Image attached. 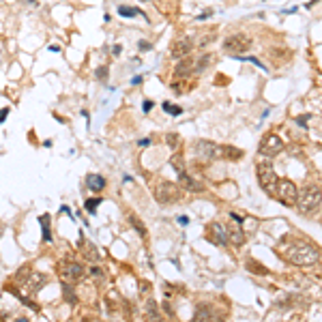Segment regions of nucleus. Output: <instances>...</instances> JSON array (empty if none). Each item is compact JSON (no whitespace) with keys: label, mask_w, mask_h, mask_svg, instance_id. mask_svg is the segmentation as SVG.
<instances>
[{"label":"nucleus","mask_w":322,"mask_h":322,"mask_svg":"<svg viewBox=\"0 0 322 322\" xmlns=\"http://www.w3.org/2000/svg\"><path fill=\"white\" fill-rule=\"evenodd\" d=\"M279 252L292 264H299V267H310V264H316L320 252L316 245L307 243L303 239H286L282 245H279Z\"/></svg>","instance_id":"nucleus-1"},{"label":"nucleus","mask_w":322,"mask_h":322,"mask_svg":"<svg viewBox=\"0 0 322 322\" xmlns=\"http://www.w3.org/2000/svg\"><path fill=\"white\" fill-rule=\"evenodd\" d=\"M322 202V191L316 187V185H307V187H303L299 191L297 196V206L301 213H312L316 211L318 206Z\"/></svg>","instance_id":"nucleus-2"},{"label":"nucleus","mask_w":322,"mask_h":322,"mask_svg":"<svg viewBox=\"0 0 322 322\" xmlns=\"http://www.w3.org/2000/svg\"><path fill=\"white\" fill-rule=\"evenodd\" d=\"M153 196H155L157 202H161V204H174L183 198V191L176 187V183L159 181L153 187Z\"/></svg>","instance_id":"nucleus-3"},{"label":"nucleus","mask_w":322,"mask_h":322,"mask_svg":"<svg viewBox=\"0 0 322 322\" xmlns=\"http://www.w3.org/2000/svg\"><path fill=\"white\" fill-rule=\"evenodd\" d=\"M256 172H258V183H260V187L267 191L269 196H275V187H277L275 168L271 166L269 161H258Z\"/></svg>","instance_id":"nucleus-4"},{"label":"nucleus","mask_w":322,"mask_h":322,"mask_svg":"<svg viewBox=\"0 0 322 322\" xmlns=\"http://www.w3.org/2000/svg\"><path fill=\"white\" fill-rule=\"evenodd\" d=\"M249 47H252V37L245 32H236L224 39V49L232 56H243L245 52H249Z\"/></svg>","instance_id":"nucleus-5"},{"label":"nucleus","mask_w":322,"mask_h":322,"mask_svg":"<svg viewBox=\"0 0 322 322\" xmlns=\"http://www.w3.org/2000/svg\"><path fill=\"white\" fill-rule=\"evenodd\" d=\"M45 275L43 273H39V271H30V267H24L19 271V275H17V282L21 284V286H26V290L30 292H34V295H37V292L43 288V284H45Z\"/></svg>","instance_id":"nucleus-6"},{"label":"nucleus","mask_w":322,"mask_h":322,"mask_svg":"<svg viewBox=\"0 0 322 322\" xmlns=\"http://www.w3.org/2000/svg\"><path fill=\"white\" fill-rule=\"evenodd\" d=\"M193 153H196L200 159H204V161L224 159V146L215 144V142H211V140H198L196 146H193Z\"/></svg>","instance_id":"nucleus-7"},{"label":"nucleus","mask_w":322,"mask_h":322,"mask_svg":"<svg viewBox=\"0 0 322 322\" xmlns=\"http://www.w3.org/2000/svg\"><path fill=\"white\" fill-rule=\"evenodd\" d=\"M275 196H277L279 200H282V204H286V206H292V204H297L299 189H297V185L292 183V181H277Z\"/></svg>","instance_id":"nucleus-8"},{"label":"nucleus","mask_w":322,"mask_h":322,"mask_svg":"<svg viewBox=\"0 0 322 322\" xmlns=\"http://www.w3.org/2000/svg\"><path fill=\"white\" fill-rule=\"evenodd\" d=\"M284 150V142L277 138L275 133H271V135H267L262 142H260V153L264 155V157H275V155H279Z\"/></svg>","instance_id":"nucleus-9"},{"label":"nucleus","mask_w":322,"mask_h":322,"mask_svg":"<svg viewBox=\"0 0 322 322\" xmlns=\"http://www.w3.org/2000/svg\"><path fill=\"white\" fill-rule=\"evenodd\" d=\"M60 275L64 282H77V279H82L84 277V267L80 262H64L62 264V269H60Z\"/></svg>","instance_id":"nucleus-10"},{"label":"nucleus","mask_w":322,"mask_h":322,"mask_svg":"<svg viewBox=\"0 0 322 322\" xmlns=\"http://www.w3.org/2000/svg\"><path fill=\"white\" fill-rule=\"evenodd\" d=\"M206 236H209V241L215 243V245H226L228 243V228L221 226V224H211L209 230H206Z\"/></svg>","instance_id":"nucleus-11"},{"label":"nucleus","mask_w":322,"mask_h":322,"mask_svg":"<svg viewBox=\"0 0 322 322\" xmlns=\"http://www.w3.org/2000/svg\"><path fill=\"white\" fill-rule=\"evenodd\" d=\"M191 49H193V41L189 37H185V39H178L174 45H172L170 56H172V58H183V56L191 54Z\"/></svg>","instance_id":"nucleus-12"},{"label":"nucleus","mask_w":322,"mask_h":322,"mask_svg":"<svg viewBox=\"0 0 322 322\" xmlns=\"http://www.w3.org/2000/svg\"><path fill=\"white\" fill-rule=\"evenodd\" d=\"M193 71H196V60H193L191 56H183L181 62H176V67H174V75L176 77H189Z\"/></svg>","instance_id":"nucleus-13"},{"label":"nucleus","mask_w":322,"mask_h":322,"mask_svg":"<svg viewBox=\"0 0 322 322\" xmlns=\"http://www.w3.org/2000/svg\"><path fill=\"white\" fill-rule=\"evenodd\" d=\"M84 183H86V187H88L90 191H103L105 185H107V181L101 174H86Z\"/></svg>","instance_id":"nucleus-14"},{"label":"nucleus","mask_w":322,"mask_h":322,"mask_svg":"<svg viewBox=\"0 0 322 322\" xmlns=\"http://www.w3.org/2000/svg\"><path fill=\"white\" fill-rule=\"evenodd\" d=\"M178 181L183 183V187L187 189V191H193V193H200V191H204V185H200L196 178H191L187 172H181V174H178Z\"/></svg>","instance_id":"nucleus-15"},{"label":"nucleus","mask_w":322,"mask_h":322,"mask_svg":"<svg viewBox=\"0 0 322 322\" xmlns=\"http://www.w3.org/2000/svg\"><path fill=\"white\" fill-rule=\"evenodd\" d=\"M239 224H241V221L232 219L230 228H228V232H230V236H228V241H232L234 245H243V243H245V232H243L241 228H239Z\"/></svg>","instance_id":"nucleus-16"},{"label":"nucleus","mask_w":322,"mask_h":322,"mask_svg":"<svg viewBox=\"0 0 322 322\" xmlns=\"http://www.w3.org/2000/svg\"><path fill=\"white\" fill-rule=\"evenodd\" d=\"M215 318H217V314H215L211 310V305H206V303H200L196 314H193V320H215Z\"/></svg>","instance_id":"nucleus-17"},{"label":"nucleus","mask_w":322,"mask_h":322,"mask_svg":"<svg viewBox=\"0 0 322 322\" xmlns=\"http://www.w3.org/2000/svg\"><path fill=\"white\" fill-rule=\"evenodd\" d=\"M129 224L133 226V230H138V234L142 236V239H146V236H148V230H146V226L142 224V221H140L138 217H135V215H129Z\"/></svg>","instance_id":"nucleus-18"},{"label":"nucleus","mask_w":322,"mask_h":322,"mask_svg":"<svg viewBox=\"0 0 322 322\" xmlns=\"http://www.w3.org/2000/svg\"><path fill=\"white\" fill-rule=\"evenodd\" d=\"M39 224L43 228V241L49 243L52 241V232H49V215H41L39 217Z\"/></svg>","instance_id":"nucleus-19"},{"label":"nucleus","mask_w":322,"mask_h":322,"mask_svg":"<svg viewBox=\"0 0 322 322\" xmlns=\"http://www.w3.org/2000/svg\"><path fill=\"white\" fill-rule=\"evenodd\" d=\"M84 245V256H86V260H90V262H97L99 260V254H97V249H95V245L92 243H82Z\"/></svg>","instance_id":"nucleus-20"},{"label":"nucleus","mask_w":322,"mask_h":322,"mask_svg":"<svg viewBox=\"0 0 322 322\" xmlns=\"http://www.w3.org/2000/svg\"><path fill=\"white\" fill-rule=\"evenodd\" d=\"M116 11H118L120 17H135V15H142L140 9H135V6H125V4H120Z\"/></svg>","instance_id":"nucleus-21"},{"label":"nucleus","mask_w":322,"mask_h":322,"mask_svg":"<svg viewBox=\"0 0 322 322\" xmlns=\"http://www.w3.org/2000/svg\"><path fill=\"white\" fill-rule=\"evenodd\" d=\"M101 202H103V198L95 196V198H88V200H86V202H84V206H86V211H88L90 215H95V213H97V206L101 204Z\"/></svg>","instance_id":"nucleus-22"},{"label":"nucleus","mask_w":322,"mask_h":322,"mask_svg":"<svg viewBox=\"0 0 322 322\" xmlns=\"http://www.w3.org/2000/svg\"><path fill=\"white\" fill-rule=\"evenodd\" d=\"M62 295H64V301H67V303H75V292H73V286H71V282L67 284L64 282L62 284Z\"/></svg>","instance_id":"nucleus-23"},{"label":"nucleus","mask_w":322,"mask_h":322,"mask_svg":"<svg viewBox=\"0 0 322 322\" xmlns=\"http://www.w3.org/2000/svg\"><path fill=\"white\" fill-rule=\"evenodd\" d=\"M239 157H243V150L234 146H224V159H239Z\"/></svg>","instance_id":"nucleus-24"},{"label":"nucleus","mask_w":322,"mask_h":322,"mask_svg":"<svg viewBox=\"0 0 322 322\" xmlns=\"http://www.w3.org/2000/svg\"><path fill=\"white\" fill-rule=\"evenodd\" d=\"M107 77H110V69H107V64H101V67L95 69V80L107 82Z\"/></svg>","instance_id":"nucleus-25"},{"label":"nucleus","mask_w":322,"mask_h":322,"mask_svg":"<svg viewBox=\"0 0 322 322\" xmlns=\"http://www.w3.org/2000/svg\"><path fill=\"white\" fill-rule=\"evenodd\" d=\"M211 62H213V54L202 56L200 60H196V71H198V73H200V71H204L206 67H211Z\"/></svg>","instance_id":"nucleus-26"},{"label":"nucleus","mask_w":322,"mask_h":322,"mask_svg":"<svg viewBox=\"0 0 322 322\" xmlns=\"http://www.w3.org/2000/svg\"><path fill=\"white\" fill-rule=\"evenodd\" d=\"M166 142H168L170 148L178 150V146H181V135H178V133H168V135H166Z\"/></svg>","instance_id":"nucleus-27"},{"label":"nucleus","mask_w":322,"mask_h":322,"mask_svg":"<svg viewBox=\"0 0 322 322\" xmlns=\"http://www.w3.org/2000/svg\"><path fill=\"white\" fill-rule=\"evenodd\" d=\"M170 163L172 166H174V170L178 172V174H181V172H185V161H183V155H174L170 159Z\"/></svg>","instance_id":"nucleus-28"},{"label":"nucleus","mask_w":322,"mask_h":322,"mask_svg":"<svg viewBox=\"0 0 322 322\" xmlns=\"http://www.w3.org/2000/svg\"><path fill=\"white\" fill-rule=\"evenodd\" d=\"M247 267H249V271L252 273H260V275H267L269 271L262 267V264H258V262H254V260H247Z\"/></svg>","instance_id":"nucleus-29"},{"label":"nucleus","mask_w":322,"mask_h":322,"mask_svg":"<svg viewBox=\"0 0 322 322\" xmlns=\"http://www.w3.org/2000/svg\"><path fill=\"white\" fill-rule=\"evenodd\" d=\"M163 110H166L168 114H172V116H178V114H183V107H178V105H172L170 101L163 103Z\"/></svg>","instance_id":"nucleus-30"},{"label":"nucleus","mask_w":322,"mask_h":322,"mask_svg":"<svg viewBox=\"0 0 322 322\" xmlns=\"http://www.w3.org/2000/svg\"><path fill=\"white\" fill-rule=\"evenodd\" d=\"M90 275L97 277V279H103V277H105V271H103L101 267H90Z\"/></svg>","instance_id":"nucleus-31"},{"label":"nucleus","mask_w":322,"mask_h":322,"mask_svg":"<svg viewBox=\"0 0 322 322\" xmlns=\"http://www.w3.org/2000/svg\"><path fill=\"white\" fill-rule=\"evenodd\" d=\"M138 47H140V52H150V49H153V45H150L148 41H140Z\"/></svg>","instance_id":"nucleus-32"},{"label":"nucleus","mask_w":322,"mask_h":322,"mask_svg":"<svg viewBox=\"0 0 322 322\" xmlns=\"http://www.w3.org/2000/svg\"><path fill=\"white\" fill-rule=\"evenodd\" d=\"M148 316L150 318H157V307H155L153 301H148Z\"/></svg>","instance_id":"nucleus-33"},{"label":"nucleus","mask_w":322,"mask_h":322,"mask_svg":"<svg viewBox=\"0 0 322 322\" xmlns=\"http://www.w3.org/2000/svg\"><path fill=\"white\" fill-rule=\"evenodd\" d=\"M6 114H9V107H2V110H0V123L6 120Z\"/></svg>","instance_id":"nucleus-34"},{"label":"nucleus","mask_w":322,"mask_h":322,"mask_svg":"<svg viewBox=\"0 0 322 322\" xmlns=\"http://www.w3.org/2000/svg\"><path fill=\"white\" fill-rule=\"evenodd\" d=\"M142 110H144V112H150V110H153V101H144V105H142Z\"/></svg>","instance_id":"nucleus-35"},{"label":"nucleus","mask_w":322,"mask_h":322,"mask_svg":"<svg viewBox=\"0 0 322 322\" xmlns=\"http://www.w3.org/2000/svg\"><path fill=\"white\" fill-rule=\"evenodd\" d=\"M213 15V11L211 9H206V13H202V15H198V19H206V17H211Z\"/></svg>","instance_id":"nucleus-36"},{"label":"nucleus","mask_w":322,"mask_h":322,"mask_svg":"<svg viewBox=\"0 0 322 322\" xmlns=\"http://www.w3.org/2000/svg\"><path fill=\"white\" fill-rule=\"evenodd\" d=\"M120 52H123V47H120V45H114L112 54H114V56H120Z\"/></svg>","instance_id":"nucleus-37"},{"label":"nucleus","mask_w":322,"mask_h":322,"mask_svg":"<svg viewBox=\"0 0 322 322\" xmlns=\"http://www.w3.org/2000/svg\"><path fill=\"white\" fill-rule=\"evenodd\" d=\"M178 224H181V226H187V224H189V219H187V217H183V215H181V217H178Z\"/></svg>","instance_id":"nucleus-38"},{"label":"nucleus","mask_w":322,"mask_h":322,"mask_svg":"<svg viewBox=\"0 0 322 322\" xmlns=\"http://www.w3.org/2000/svg\"><path fill=\"white\" fill-rule=\"evenodd\" d=\"M142 82V75H135V77H131V84H140Z\"/></svg>","instance_id":"nucleus-39"},{"label":"nucleus","mask_w":322,"mask_h":322,"mask_svg":"<svg viewBox=\"0 0 322 322\" xmlns=\"http://www.w3.org/2000/svg\"><path fill=\"white\" fill-rule=\"evenodd\" d=\"M138 144H140V146H148V144H150V140H146V138H144V140H140Z\"/></svg>","instance_id":"nucleus-40"},{"label":"nucleus","mask_w":322,"mask_h":322,"mask_svg":"<svg viewBox=\"0 0 322 322\" xmlns=\"http://www.w3.org/2000/svg\"><path fill=\"white\" fill-rule=\"evenodd\" d=\"M47 49H49V52H60V47H58V45H49Z\"/></svg>","instance_id":"nucleus-41"},{"label":"nucleus","mask_w":322,"mask_h":322,"mask_svg":"<svg viewBox=\"0 0 322 322\" xmlns=\"http://www.w3.org/2000/svg\"><path fill=\"white\" fill-rule=\"evenodd\" d=\"M24 2H28V4H37V0H24Z\"/></svg>","instance_id":"nucleus-42"}]
</instances>
